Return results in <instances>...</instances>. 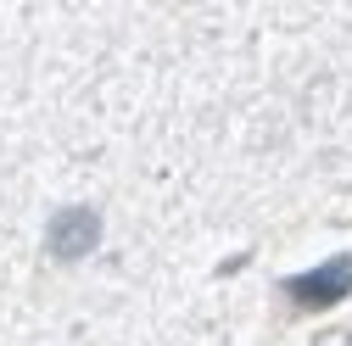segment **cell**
Returning <instances> with one entry per match:
<instances>
[{
	"mask_svg": "<svg viewBox=\"0 0 352 346\" xmlns=\"http://www.w3.org/2000/svg\"><path fill=\"white\" fill-rule=\"evenodd\" d=\"M314 346H352V330H330V335H319Z\"/></svg>",
	"mask_w": 352,
	"mask_h": 346,
	"instance_id": "3",
	"label": "cell"
},
{
	"mask_svg": "<svg viewBox=\"0 0 352 346\" xmlns=\"http://www.w3.org/2000/svg\"><path fill=\"white\" fill-rule=\"evenodd\" d=\"M101 246V212L96 207H62L51 218V235H45V251L56 263H78Z\"/></svg>",
	"mask_w": 352,
	"mask_h": 346,
	"instance_id": "2",
	"label": "cell"
},
{
	"mask_svg": "<svg viewBox=\"0 0 352 346\" xmlns=\"http://www.w3.org/2000/svg\"><path fill=\"white\" fill-rule=\"evenodd\" d=\"M280 296L291 301L296 313H330V308H341V301L352 296V257H324L319 268L291 274L280 285Z\"/></svg>",
	"mask_w": 352,
	"mask_h": 346,
	"instance_id": "1",
	"label": "cell"
}]
</instances>
